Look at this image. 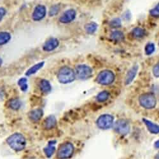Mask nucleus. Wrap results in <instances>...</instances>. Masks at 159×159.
<instances>
[{"mask_svg": "<svg viewBox=\"0 0 159 159\" xmlns=\"http://www.w3.org/2000/svg\"><path fill=\"white\" fill-rule=\"evenodd\" d=\"M9 147L16 152L23 150L26 145V140L24 136L20 133H15L9 136L7 140Z\"/></svg>", "mask_w": 159, "mask_h": 159, "instance_id": "obj_1", "label": "nucleus"}, {"mask_svg": "<svg viewBox=\"0 0 159 159\" xmlns=\"http://www.w3.org/2000/svg\"><path fill=\"white\" fill-rule=\"evenodd\" d=\"M139 104L146 110H152L155 108L157 101L155 96L151 92H145L139 98Z\"/></svg>", "mask_w": 159, "mask_h": 159, "instance_id": "obj_2", "label": "nucleus"}, {"mask_svg": "<svg viewBox=\"0 0 159 159\" xmlns=\"http://www.w3.org/2000/svg\"><path fill=\"white\" fill-rule=\"evenodd\" d=\"M75 78V72L68 66H64V67L61 68L57 74L58 80L61 83L64 84L73 82Z\"/></svg>", "mask_w": 159, "mask_h": 159, "instance_id": "obj_3", "label": "nucleus"}, {"mask_svg": "<svg viewBox=\"0 0 159 159\" xmlns=\"http://www.w3.org/2000/svg\"><path fill=\"white\" fill-rule=\"evenodd\" d=\"M74 146L70 142L62 143L57 150V157L59 159H68L71 158L74 153Z\"/></svg>", "mask_w": 159, "mask_h": 159, "instance_id": "obj_4", "label": "nucleus"}, {"mask_svg": "<svg viewBox=\"0 0 159 159\" xmlns=\"http://www.w3.org/2000/svg\"><path fill=\"white\" fill-rule=\"evenodd\" d=\"M115 80V75L114 73L108 70H106L101 71L97 78V82L101 85H110L112 84Z\"/></svg>", "mask_w": 159, "mask_h": 159, "instance_id": "obj_5", "label": "nucleus"}, {"mask_svg": "<svg viewBox=\"0 0 159 159\" xmlns=\"http://www.w3.org/2000/svg\"><path fill=\"white\" fill-rule=\"evenodd\" d=\"M97 126L102 130H107L114 125V117L110 114L101 115L96 121Z\"/></svg>", "mask_w": 159, "mask_h": 159, "instance_id": "obj_6", "label": "nucleus"}, {"mask_svg": "<svg viewBox=\"0 0 159 159\" xmlns=\"http://www.w3.org/2000/svg\"><path fill=\"white\" fill-rule=\"evenodd\" d=\"M92 73H93V71H92V68L87 65H78L76 68V76L82 80H85L90 78L92 76Z\"/></svg>", "mask_w": 159, "mask_h": 159, "instance_id": "obj_7", "label": "nucleus"}, {"mask_svg": "<svg viewBox=\"0 0 159 159\" xmlns=\"http://www.w3.org/2000/svg\"><path fill=\"white\" fill-rule=\"evenodd\" d=\"M114 129L119 135L125 136L130 132V125L129 122L125 119L120 118L115 122L114 125Z\"/></svg>", "mask_w": 159, "mask_h": 159, "instance_id": "obj_8", "label": "nucleus"}, {"mask_svg": "<svg viewBox=\"0 0 159 159\" xmlns=\"http://www.w3.org/2000/svg\"><path fill=\"white\" fill-rule=\"evenodd\" d=\"M46 8L44 5H38L33 14V19L35 21H39L43 19L46 16Z\"/></svg>", "mask_w": 159, "mask_h": 159, "instance_id": "obj_9", "label": "nucleus"}, {"mask_svg": "<svg viewBox=\"0 0 159 159\" xmlns=\"http://www.w3.org/2000/svg\"><path fill=\"white\" fill-rule=\"evenodd\" d=\"M76 13L75 10L70 9L66 11L63 15L60 17L59 20L62 23L67 24L72 22L76 17Z\"/></svg>", "mask_w": 159, "mask_h": 159, "instance_id": "obj_10", "label": "nucleus"}, {"mask_svg": "<svg viewBox=\"0 0 159 159\" xmlns=\"http://www.w3.org/2000/svg\"><path fill=\"white\" fill-rule=\"evenodd\" d=\"M139 67L138 65H136L133 67H132L127 72L126 76H125V83L126 85H129L130 84L132 81H133V80L135 78L138 71Z\"/></svg>", "mask_w": 159, "mask_h": 159, "instance_id": "obj_11", "label": "nucleus"}, {"mask_svg": "<svg viewBox=\"0 0 159 159\" xmlns=\"http://www.w3.org/2000/svg\"><path fill=\"white\" fill-rule=\"evenodd\" d=\"M59 42L56 38H50L45 42L43 45V50L46 52H51L55 50L59 46Z\"/></svg>", "mask_w": 159, "mask_h": 159, "instance_id": "obj_12", "label": "nucleus"}, {"mask_svg": "<svg viewBox=\"0 0 159 159\" xmlns=\"http://www.w3.org/2000/svg\"><path fill=\"white\" fill-rule=\"evenodd\" d=\"M143 122L147 127L148 130L152 134H159V125H157L147 119H143Z\"/></svg>", "mask_w": 159, "mask_h": 159, "instance_id": "obj_13", "label": "nucleus"}, {"mask_svg": "<svg viewBox=\"0 0 159 159\" xmlns=\"http://www.w3.org/2000/svg\"><path fill=\"white\" fill-rule=\"evenodd\" d=\"M43 115V113L42 110L36 109L31 111L28 114V116L32 122H37L42 118Z\"/></svg>", "mask_w": 159, "mask_h": 159, "instance_id": "obj_14", "label": "nucleus"}, {"mask_svg": "<svg viewBox=\"0 0 159 159\" xmlns=\"http://www.w3.org/2000/svg\"><path fill=\"white\" fill-rule=\"evenodd\" d=\"M57 124L56 118L54 116H50L45 119L43 124V127L47 130H50L54 128Z\"/></svg>", "mask_w": 159, "mask_h": 159, "instance_id": "obj_15", "label": "nucleus"}, {"mask_svg": "<svg viewBox=\"0 0 159 159\" xmlns=\"http://www.w3.org/2000/svg\"><path fill=\"white\" fill-rule=\"evenodd\" d=\"M39 88L43 94H48L52 90V86L47 80H42L39 83Z\"/></svg>", "mask_w": 159, "mask_h": 159, "instance_id": "obj_16", "label": "nucleus"}, {"mask_svg": "<svg viewBox=\"0 0 159 159\" xmlns=\"http://www.w3.org/2000/svg\"><path fill=\"white\" fill-rule=\"evenodd\" d=\"M110 97H111V95L108 91L103 90L100 92L97 95V96L96 97V100L97 102L100 103L105 102L109 100Z\"/></svg>", "mask_w": 159, "mask_h": 159, "instance_id": "obj_17", "label": "nucleus"}, {"mask_svg": "<svg viewBox=\"0 0 159 159\" xmlns=\"http://www.w3.org/2000/svg\"><path fill=\"white\" fill-rule=\"evenodd\" d=\"M56 141H52L48 143V145L44 149V153L47 157L50 158L52 155L54 154L56 152V147H55Z\"/></svg>", "mask_w": 159, "mask_h": 159, "instance_id": "obj_18", "label": "nucleus"}, {"mask_svg": "<svg viewBox=\"0 0 159 159\" xmlns=\"http://www.w3.org/2000/svg\"><path fill=\"white\" fill-rule=\"evenodd\" d=\"M110 37L113 41L117 42H122L124 39V34L122 31H115L112 32Z\"/></svg>", "mask_w": 159, "mask_h": 159, "instance_id": "obj_19", "label": "nucleus"}, {"mask_svg": "<svg viewBox=\"0 0 159 159\" xmlns=\"http://www.w3.org/2000/svg\"><path fill=\"white\" fill-rule=\"evenodd\" d=\"M44 65V62H39L35 65H34L33 67H31V68H30L27 72L25 73L26 76H30L31 75L34 74L35 73H36L38 70H40Z\"/></svg>", "mask_w": 159, "mask_h": 159, "instance_id": "obj_20", "label": "nucleus"}, {"mask_svg": "<svg viewBox=\"0 0 159 159\" xmlns=\"http://www.w3.org/2000/svg\"><path fill=\"white\" fill-rule=\"evenodd\" d=\"M145 30L141 28H136L132 31V35L136 39H140L145 36Z\"/></svg>", "mask_w": 159, "mask_h": 159, "instance_id": "obj_21", "label": "nucleus"}, {"mask_svg": "<svg viewBox=\"0 0 159 159\" xmlns=\"http://www.w3.org/2000/svg\"><path fill=\"white\" fill-rule=\"evenodd\" d=\"M11 39V35L7 32L0 33V45H3L8 43Z\"/></svg>", "mask_w": 159, "mask_h": 159, "instance_id": "obj_22", "label": "nucleus"}, {"mask_svg": "<svg viewBox=\"0 0 159 159\" xmlns=\"http://www.w3.org/2000/svg\"><path fill=\"white\" fill-rule=\"evenodd\" d=\"M21 104L20 101L17 99H13L8 102V107L12 110H17L21 107Z\"/></svg>", "mask_w": 159, "mask_h": 159, "instance_id": "obj_23", "label": "nucleus"}, {"mask_svg": "<svg viewBox=\"0 0 159 159\" xmlns=\"http://www.w3.org/2000/svg\"><path fill=\"white\" fill-rule=\"evenodd\" d=\"M85 31L89 34L94 33L98 29V24L94 22H90L85 25Z\"/></svg>", "mask_w": 159, "mask_h": 159, "instance_id": "obj_24", "label": "nucleus"}, {"mask_svg": "<svg viewBox=\"0 0 159 159\" xmlns=\"http://www.w3.org/2000/svg\"><path fill=\"white\" fill-rule=\"evenodd\" d=\"M155 45L152 43H148L145 47L144 50H145V53L147 55H151L153 53L155 52Z\"/></svg>", "mask_w": 159, "mask_h": 159, "instance_id": "obj_25", "label": "nucleus"}, {"mask_svg": "<svg viewBox=\"0 0 159 159\" xmlns=\"http://www.w3.org/2000/svg\"><path fill=\"white\" fill-rule=\"evenodd\" d=\"M18 84L21 89V90L25 92L26 91V90L28 89V84H27V79L25 78H20L19 80V82H18Z\"/></svg>", "mask_w": 159, "mask_h": 159, "instance_id": "obj_26", "label": "nucleus"}, {"mask_svg": "<svg viewBox=\"0 0 159 159\" xmlns=\"http://www.w3.org/2000/svg\"><path fill=\"white\" fill-rule=\"evenodd\" d=\"M110 25L111 27L113 28H120L121 25H122L121 20H120V19H118V18L113 19V20H111V22L110 23Z\"/></svg>", "mask_w": 159, "mask_h": 159, "instance_id": "obj_27", "label": "nucleus"}, {"mask_svg": "<svg viewBox=\"0 0 159 159\" xmlns=\"http://www.w3.org/2000/svg\"><path fill=\"white\" fill-rule=\"evenodd\" d=\"M150 14L153 17H159V3L150 10Z\"/></svg>", "mask_w": 159, "mask_h": 159, "instance_id": "obj_28", "label": "nucleus"}, {"mask_svg": "<svg viewBox=\"0 0 159 159\" xmlns=\"http://www.w3.org/2000/svg\"><path fill=\"white\" fill-rule=\"evenodd\" d=\"M59 10H60V8L57 5L52 7L50 10V11H49L50 16H56V14H57L59 11Z\"/></svg>", "mask_w": 159, "mask_h": 159, "instance_id": "obj_29", "label": "nucleus"}, {"mask_svg": "<svg viewBox=\"0 0 159 159\" xmlns=\"http://www.w3.org/2000/svg\"><path fill=\"white\" fill-rule=\"evenodd\" d=\"M152 71L154 76L157 78H159V62H158L157 64L154 66Z\"/></svg>", "mask_w": 159, "mask_h": 159, "instance_id": "obj_30", "label": "nucleus"}, {"mask_svg": "<svg viewBox=\"0 0 159 159\" xmlns=\"http://www.w3.org/2000/svg\"><path fill=\"white\" fill-rule=\"evenodd\" d=\"M6 14V10L4 8L0 7V21H1Z\"/></svg>", "mask_w": 159, "mask_h": 159, "instance_id": "obj_31", "label": "nucleus"}, {"mask_svg": "<svg viewBox=\"0 0 159 159\" xmlns=\"http://www.w3.org/2000/svg\"><path fill=\"white\" fill-rule=\"evenodd\" d=\"M155 148H157V149H158L159 148V139L158 141H157L155 143Z\"/></svg>", "mask_w": 159, "mask_h": 159, "instance_id": "obj_32", "label": "nucleus"}, {"mask_svg": "<svg viewBox=\"0 0 159 159\" xmlns=\"http://www.w3.org/2000/svg\"><path fill=\"white\" fill-rule=\"evenodd\" d=\"M154 159H159V152L155 155Z\"/></svg>", "mask_w": 159, "mask_h": 159, "instance_id": "obj_33", "label": "nucleus"}, {"mask_svg": "<svg viewBox=\"0 0 159 159\" xmlns=\"http://www.w3.org/2000/svg\"><path fill=\"white\" fill-rule=\"evenodd\" d=\"M2 62H3V61H2V59H0V66H2Z\"/></svg>", "mask_w": 159, "mask_h": 159, "instance_id": "obj_34", "label": "nucleus"}]
</instances>
